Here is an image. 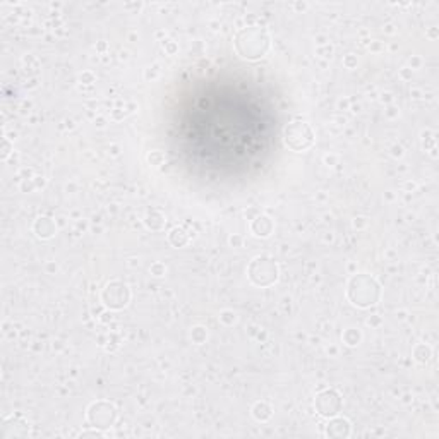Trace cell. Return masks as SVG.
<instances>
[{"mask_svg":"<svg viewBox=\"0 0 439 439\" xmlns=\"http://www.w3.org/2000/svg\"><path fill=\"white\" fill-rule=\"evenodd\" d=\"M283 136L287 146L292 147L294 151H304L314 143V134H312L311 127L305 122H302V120H295V122L288 123L285 127Z\"/></svg>","mask_w":439,"mask_h":439,"instance_id":"3","label":"cell"},{"mask_svg":"<svg viewBox=\"0 0 439 439\" xmlns=\"http://www.w3.org/2000/svg\"><path fill=\"white\" fill-rule=\"evenodd\" d=\"M326 434L329 438H346L350 434V422L346 418L342 417H331L329 420L328 429H326Z\"/></svg>","mask_w":439,"mask_h":439,"instance_id":"8","label":"cell"},{"mask_svg":"<svg viewBox=\"0 0 439 439\" xmlns=\"http://www.w3.org/2000/svg\"><path fill=\"white\" fill-rule=\"evenodd\" d=\"M249 278L254 285L268 287L278 278V266L270 257H256L249 266Z\"/></svg>","mask_w":439,"mask_h":439,"instance_id":"4","label":"cell"},{"mask_svg":"<svg viewBox=\"0 0 439 439\" xmlns=\"http://www.w3.org/2000/svg\"><path fill=\"white\" fill-rule=\"evenodd\" d=\"M254 415H256V418H259V420H266L271 415V410L266 403H257L256 408H254Z\"/></svg>","mask_w":439,"mask_h":439,"instance_id":"12","label":"cell"},{"mask_svg":"<svg viewBox=\"0 0 439 439\" xmlns=\"http://www.w3.org/2000/svg\"><path fill=\"white\" fill-rule=\"evenodd\" d=\"M187 233H185L184 228H174L170 233V242L174 244L175 247H180L187 242Z\"/></svg>","mask_w":439,"mask_h":439,"instance_id":"11","label":"cell"},{"mask_svg":"<svg viewBox=\"0 0 439 439\" xmlns=\"http://www.w3.org/2000/svg\"><path fill=\"white\" fill-rule=\"evenodd\" d=\"M235 47L244 58H259L270 48V38L259 27H247L237 34Z\"/></svg>","mask_w":439,"mask_h":439,"instance_id":"1","label":"cell"},{"mask_svg":"<svg viewBox=\"0 0 439 439\" xmlns=\"http://www.w3.org/2000/svg\"><path fill=\"white\" fill-rule=\"evenodd\" d=\"M273 230V223L268 216H259V218L254 220L252 223V232L256 233L257 237H268Z\"/></svg>","mask_w":439,"mask_h":439,"instance_id":"9","label":"cell"},{"mask_svg":"<svg viewBox=\"0 0 439 439\" xmlns=\"http://www.w3.org/2000/svg\"><path fill=\"white\" fill-rule=\"evenodd\" d=\"M34 230H36V233L40 237L48 239V237H51L55 233V225L50 218H40L36 222V225H34Z\"/></svg>","mask_w":439,"mask_h":439,"instance_id":"10","label":"cell"},{"mask_svg":"<svg viewBox=\"0 0 439 439\" xmlns=\"http://www.w3.org/2000/svg\"><path fill=\"white\" fill-rule=\"evenodd\" d=\"M129 288H127V285H123L122 281H112V283H108L102 295L103 302H105L106 307L110 309L126 307L127 302H129Z\"/></svg>","mask_w":439,"mask_h":439,"instance_id":"6","label":"cell"},{"mask_svg":"<svg viewBox=\"0 0 439 439\" xmlns=\"http://www.w3.org/2000/svg\"><path fill=\"white\" fill-rule=\"evenodd\" d=\"M88 418L95 427H110L117 418V410L112 403L108 401H98L93 403L88 412Z\"/></svg>","mask_w":439,"mask_h":439,"instance_id":"5","label":"cell"},{"mask_svg":"<svg viewBox=\"0 0 439 439\" xmlns=\"http://www.w3.org/2000/svg\"><path fill=\"white\" fill-rule=\"evenodd\" d=\"M316 408H318V414L322 415V417H335V415H338L340 408H342V398L335 390H326L316 398Z\"/></svg>","mask_w":439,"mask_h":439,"instance_id":"7","label":"cell"},{"mask_svg":"<svg viewBox=\"0 0 439 439\" xmlns=\"http://www.w3.org/2000/svg\"><path fill=\"white\" fill-rule=\"evenodd\" d=\"M348 298L359 307H369L379 298V285L367 274H357L348 283Z\"/></svg>","mask_w":439,"mask_h":439,"instance_id":"2","label":"cell"}]
</instances>
